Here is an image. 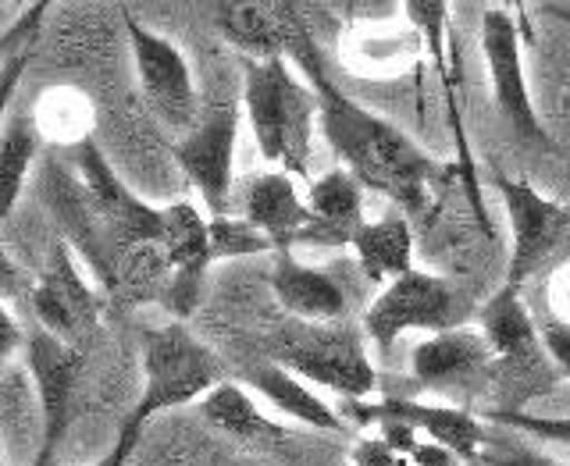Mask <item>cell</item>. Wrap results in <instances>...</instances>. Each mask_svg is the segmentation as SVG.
<instances>
[{"instance_id":"14","label":"cell","mask_w":570,"mask_h":466,"mask_svg":"<svg viewBox=\"0 0 570 466\" xmlns=\"http://www.w3.org/2000/svg\"><path fill=\"white\" fill-rule=\"evenodd\" d=\"M239 142V107L222 103L196 125L193 132L171 142V157L193 189L204 196L210 218H225L236 192H232V165Z\"/></svg>"},{"instance_id":"22","label":"cell","mask_w":570,"mask_h":466,"mask_svg":"<svg viewBox=\"0 0 570 466\" xmlns=\"http://www.w3.org/2000/svg\"><path fill=\"white\" fill-rule=\"evenodd\" d=\"M353 257L361 275L371 285H392L396 278L414 271V231L410 221L400 214H389V218L367 221L353 239Z\"/></svg>"},{"instance_id":"10","label":"cell","mask_w":570,"mask_h":466,"mask_svg":"<svg viewBox=\"0 0 570 466\" xmlns=\"http://www.w3.org/2000/svg\"><path fill=\"white\" fill-rule=\"evenodd\" d=\"M481 53H485V71H489L495 111L503 115V121L521 139L549 150L552 139L539 118V107L531 100L521 26H517L510 8L495 4V8H485V14H481Z\"/></svg>"},{"instance_id":"6","label":"cell","mask_w":570,"mask_h":466,"mask_svg":"<svg viewBox=\"0 0 570 466\" xmlns=\"http://www.w3.org/2000/svg\"><path fill=\"white\" fill-rule=\"evenodd\" d=\"M68 168L76 175V182L86 196L89 210L104 231V239L111 242L115 257L121 264L125 254H132L139 246H157L160 228H165V207H154L121 182L115 168L107 165V157L94 139H79L68 147Z\"/></svg>"},{"instance_id":"16","label":"cell","mask_w":570,"mask_h":466,"mask_svg":"<svg viewBox=\"0 0 570 466\" xmlns=\"http://www.w3.org/2000/svg\"><path fill=\"white\" fill-rule=\"evenodd\" d=\"M236 207L246 225H254L261 236L275 246V254H289L299 246L303 231L311 228L307 192L296 189V178L285 171L249 175L236 189Z\"/></svg>"},{"instance_id":"34","label":"cell","mask_w":570,"mask_h":466,"mask_svg":"<svg viewBox=\"0 0 570 466\" xmlns=\"http://www.w3.org/2000/svg\"><path fill=\"white\" fill-rule=\"evenodd\" d=\"M552 14L563 18V22H570V11H567V8H552Z\"/></svg>"},{"instance_id":"1","label":"cell","mask_w":570,"mask_h":466,"mask_svg":"<svg viewBox=\"0 0 570 466\" xmlns=\"http://www.w3.org/2000/svg\"><path fill=\"white\" fill-rule=\"evenodd\" d=\"M289 61L299 65L303 79L314 86L321 136L328 139L332 153L338 157V168H346L364 189L382 192L385 200L403 207V214H410V218L424 214L435 182L445 178L442 160L421 150L400 125L374 115L371 107L353 100L328 79L317 53V40L303 18H296L293 26Z\"/></svg>"},{"instance_id":"15","label":"cell","mask_w":570,"mask_h":466,"mask_svg":"<svg viewBox=\"0 0 570 466\" xmlns=\"http://www.w3.org/2000/svg\"><path fill=\"white\" fill-rule=\"evenodd\" d=\"M410 26L421 32L428 58H432L439 82H442V100H445V121H450V136L456 142V157H460V182L468 189V200L474 207V218L481 228H489L485 207H481V189L474 178V157L468 147V129H463V115H460V100H456V76H460V53L453 50V32H450V4L442 0H414V4L403 8Z\"/></svg>"},{"instance_id":"30","label":"cell","mask_w":570,"mask_h":466,"mask_svg":"<svg viewBox=\"0 0 570 466\" xmlns=\"http://www.w3.org/2000/svg\"><path fill=\"white\" fill-rule=\"evenodd\" d=\"M350 466H410V459L392 449L385 438L367 435L350 449Z\"/></svg>"},{"instance_id":"12","label":"cell","mask_w":570,"mask_h":466,"mask_svg":"<svg viewBox=\"0 0 570 466\" xmlns=\"http://www.w3.org/2000/svg\"><path fill=\"white\" fill-rule=\"evenodd\" d=\"M343 420L374 427L382 420H400L421 432L428 442L445 445L450 453L460 456V463H481L489 449V432L468 406H445V403H421L410 396H382V399H361L343 403Z\"/></svg>"},{"instance_id":"21","label":"cell","mask_w":570,"mask_h":466,"mask_svg":"<svg viewBox=\"0 0 570 466\" xmlns=\"http://www.w3.org/2000/svg\"><path fill=\"white\" fill-rule=\"evenodd\" d=\"M243 385L249 391H261V396L272 403L282 417L289 420H299L307 427H317V432H346V420L343 414H335V409L317 396L311 381L296 378L293 370H285L278 364H257L254 370H246Z\"/></svg>"},{"instance_id":"17","label":"cell","mask_w":570,"mask_h":466,"mask_svg":"<svg viewBox=\"0 0 570 466\" xmlns=\"http://www.w3.org/2000/svg\"><path fill=\"white\" fill-rule=\"evenodd\" d=\"M157 246L175 275L165 307L171 310V320H186L196 307V296H200V278L214 264L210 221H204L193 204H171L165 207V228H160Z\"/></svg>"},{"instance_id":"33","label":"cell","mask_w":570,"mask_h":466,"mask_svg":"<svg viewBox=\"0 0 570 466\" xmlns=\"http://www.w3.org/2000/svg\"><path fill=\"white\" fill-rule=\"evenodd\" d=\"M410 466H460V456L450 453L439 442H421L414 453H410Z\"/></svg>"},{"instance_id":"32","label":"cell","mask_w":570,"mask_h":466,"mask_svg":"<svg viewBox=\"0 0 570 466\" xmlns=\"http://www.w3.org/2000/svg\"><path fill=\"white\" fill-rule=\"evenodd\" d=\"M26 338H29V331H22L14 314L8 307H0V360L14 364V356L26 353Z\"/></svg>"},{"instance_id":"8","label":"cell","mask_w":570,"mask_h":466,"mask_svg":"<svg viewBox=\"0 0 570 466\" xmlns=\"http://www.w3.org/2000/svg\"><path fill=\"white\" fill-rule=\"evenodd\" d=\"M495 192L510 221V260L503 285L524 293V285L570 246V204L549 200L524 178H510L503 171H495Z\"/></svg>"},{"instance_id":"7","label":"cell","mask_w":570,"mask_h":466,"mask_svg":"<svg viewBox=\"0 0 570 466\" xmlns=\"http://www.w3.org/2000/svg\"><path fill=\"white\" fill-rule=\"evenodd\" d=\"M463 296L453 281L432 271H410L371 299L364 314V335L379 353H389L410 331H424L428 338L463 328Z\"/></svg>"},{"instance_id":"29","label":"cell","mask_w":570,"mask_h":466,"mask_svg":"<svg viewBox=\"0 0 570 466\" xmlns=\"http://www.w3.org/2000/svg\"><path fill=\"white\" fill-rule=\"evenodd\" d=\"M481 466H563V463H557L539 449H531V445L517 442V438H507V442L489 438V449L481 456Z\"/></svg>"},{"instance_id":"2","label":"cell","mask_w":570,"mask_h":466,"mask_svg":"<svg viewBox=\"0 0 570 466\" xmlns=\"http://www.w3.org/2000/svg\"><path fill=\"white\" fill-rule=\"evenodd\" d=\"M243 115L267 165L293 178L311 175L314 132L321 129L317 93L289 58L243 61Z\"/></svg>"},{"instance_id":"13","label":"cell","mask_w":570,"mask_h":466,"mask_svg":"<svg viewBox=\"0 0 570 466\" xmlns=\"http://www.w3.org/2000/svg\"><path fill=\"white\" fill-rule=\"evenodd\" d=\"M417 385L439 396L471 403L485 391H495V356L481 328H453L424 338L410 356Z\"/></svg>"},{"instance_id":"28","label":"cell","mask_w":570,"mask_h":466,"mask_svg":"<svg viewBox=\"0 0 570 466\" xmlns=\"http://www.w3.org/2000/svg\"><path fill=\"white\" fill-rule=\"evenodd\" d=\"M534 325H539V338L552 367H557L560 378H570V320H563L552 310H539L534 314Z\"/></svg>"},{"instance_id":"5","label":"cell","mask_w":570,"mask_h":466,"mask_svg":"<svg viewBox=\"0 0 570 466\" xmlns=\"http://www.w3.org/2000/svg\"><path fill=\"white\" fill-rule=\"evenodd\" d=\"M481 335L489 338V349L495 356V391L510 396L507 409H524L528 399L542 396L560 381L557 367L546 356L524 293L499 285L495 296L481 307Z\"/></svg>"},{"instance_id":"18","label":"cell","mask_w":570,"mask_h":466,"mask_svg":"<svg viewBox=\"0 0 570 466\" xmlns=\"http://www.w3.org/2000/svg\"><path fill=\"white\" fill-rule=\"evenodd\" d=\"M299 11L267 0H225L210 4V22L228 47L239 50L243 61L289 58V40Z\"/></svg>"},{"instance_id":"19","label":"cell","mask_w":570,"mask_h":466,"mask_svg":"<svg viewBox=\"0 0 570 466\" xmlns=\"http://www.w3.org/2000/svg\"><path fill=\"white\" fill-rule=\"evenodd\" d=\"M311 228L303 231L299 246L317 249H346L353 246L356 231L367 225L364 218V186L346 168H332L314 178L307 189Z\"/></svg>"},{"instance_id":"3","label":"cell","mask_w":570,"mask_h":466,"mask_svg":"<svg viewBox=\"0 0 570 466\" xmlns=\"http://www.w3.org/2000/svg\"><path fill=\"white\" fill-rule=\"evenodd\" d=\"M267 353H272V364L293 370L314 388L335 391L343 403L374 399L379 391V370L371 364L367 335L350 320H332V325L289 320L275 331Z\"/></svg>"},{"instance_id":"31","label":"cell","mask_w":570,"mask_h":466,"mask_svg":"<svg viewBox=\"0 0 570 466\" xmlns=\"http://www.w3.org/2000/svg\"><path fill=\"white\" fill-rule=\"evenodd\" d=\"M142 432H147V427L136 424L132 417H125V424L118 427L115 445H111V449H107L94 466H129V459H132V453H136V445H139Z\"/></svg>"},{"instance_id":"26","label":"cell","mask_w":570,"mask_h":466,"mask_svg":"<svg viewBox=\"0 0 570 466\" xmlns=\"http://www.w3.org/2000/svg\"><path fill=\"white\" fill-rule=\"evenodd\" d=\"M210 221V257L218 260H243V257H261L267 249H275L254 225L243 218H207Z\"/></svg>"},{"instance_id":"4","label":"cell","mask_w":570,"mask_h":466,"mask_svg":"<svg viewBox=\"0 0 570 466\" xmlns=\"http://www.w3.org/2000/svg\"><path fill=\"white\" fill-rule=\"evenodd\" d=\"M222 381L225 367L218 356L186 328V320H168L142 335V388L129 417L147 427L168 409L200 406Z\"/></svg>"},{"instance_id":"9","label":"cell","mask_w":570,"mask_h":466,"mask_svg":"<svg viewBox=\"0 0 570 466\" xmlns=\"http://www.w3.org/2000/svg\"><path fill=\"white\" fill-rule=\"evenodd\" d=\"M121 22H125V36H129L136 79L150 115L183 136L193 132L200 125V100H196V82L186 53L168 36H160L147 22H139L129 8H121Z\"/></svg>"},{"instance_id":"20","label":"cell","mask_w":570,"mask_h":466,"mask_svg":"<svg viewBox=\"0 0 570 466\" xmlns=\"http://www.w3.org/2000/svg\"><path fill=\"white\" fill-rule=\"evenodd\" d=\"M272 293H275L278 307L289 314V320H303V325H332V320H346V310H350L343 285L311 264H299L289 254L275 257Z\"/></svg>"},{"instance_id":"24","label":"cell","mask_w":570,"mask_h":466,"mask_svg":"<svg viewBox=\"0 0 570 466\" xmlns=\"http://www.w3.org/2000/svg\"><path fill=\"white\" fill-rule=\"evenodd\" d=\"M196 409H200V417L210 427H218V432L228 438H239V442H278V438H285V427L264 414L254 399V391H249L243 381L225 378Z\"/></svg>"},{"instance_id":"27","label":"cell","mask_w":570,"mask_h":466,"mask_svg":"<svg viewBox=\"0 0 570 466\" xmlns=\"http://www.w3.org/2000/svg\"><path fill=\"white\" fill-rule=\"evenodd\" d=\"M485 420H495V424L513 427V432H521L528 438H542V442L570 449V417H534L528 409H489Z\"/></svg>"},{"instance_id":"25","label":"cell","mask_w":570,"mask_h":466,"mask_svg":"<svg viewBox=\"0 0 570 466\" xmlns=\"http://www.w3.org/2000/svg\"><path fill=\"white\" fill-rule=\"evenodd\" d=\"M47 11H50V4H47V0H40V4L26 8V14L4 32V43H0V50H4V68H0V107H4V111H11L26 68L32 65L36 50H40Z\"/></svg>"},{"instance_id":"11","label":"cell","mask_w":570,"mask_h":466,"mask_svg":"<svg viewBox=\"0 0 570 466\" xmlns=\"http://www.w3.org/2000/svg\"><path fill=\"white\" fill-rule=\"evenodd\" d=\"M29 307L36 317V328L50 331L53 338H61V343L76 349H82L86 338L97 335L104 314L100 293L86 281L82 267L65 239L47 249L40 278H36L29 293Z\"/></svg>"},{"instance_id":"23","label":"cell","mask_w":570,"mask_h":466,"mask_svg":"<svg viewBox=\"0 0 570 466\" xmlns=\"http://www.w3.org/2000/svg\"><path fill=\"white\" fill-rule=\"evenodd\" d=\"M43 147V121L32 107H11L0 139V218H11L22 200L29 171Z\"/></svg>"}]
</instances>
